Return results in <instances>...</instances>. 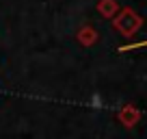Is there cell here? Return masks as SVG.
<instances>
[{"mask_svg": "<svg viewBox=\"0 0 147 139\" xmlns=\"http://www.w3.org/2000/svg\"><path fill=\"white\" fill-rule=\"evenodd\" d=\"M141 26H143V18L130 7L119 9V13L113 18V28L119 35H123V37H134L141 31Z\"/></svg>", "mask_w": 147, "mask_h": 139, "instance_id": "6da1fadb", "label": "cell"}, {"mask_svg": "<svg viewBox=\"0 0 147 139\" xmlns=\"http://www.w3.org/2000/svg\"><path fill=\"white\" fill-rule=\"evenodd\" d=\"M117 120L125 126V128H134V126L141 122V111H138L134 104H123L117 113Z\"/></svg>", "mask_w": 147, "mask_h": 139, "instance_id": "7a4b0ae2", "label": "cell"}, {"mask_svg": "<svg viewBox=\"0 0 147 139\" xmlns=\"http://www.w3.org/2000/svg\"><path fill=\"white\" fill-rule=\"evenodd\" d=\"M76 39H78V44L80 46H84V48H91L93 44L100 39V35H97V31L93 26H82L78 33H76Z\"/></svg>", "mask_w": 147, "mask_h": 139, "instance_id": "3957f363", "label": "cell"}, {"mask_svg": "<svg viewBox=\"0 0 147 139\" xmlns=\"http://www.w3.org/2000/svg\"><path fill=\"white\" fill-rule=\"evenodd\" d=\"M119 2L117 0H97V13L106 20H113L117 13H119Z\"/></svg>", "mask_w": 147, "mask_h": 139, "instance_id": "277c9868", "label": "cell"}]
</instances>
